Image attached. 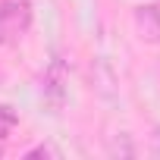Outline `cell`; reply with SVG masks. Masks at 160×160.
I'll use <instances>...</instances> for the list:
<instances>
[{
	"label": "cell",
	"mask_w": 160,
	"mask_h": 160,
	"mask_svg": "<svg viewBox=\"0 0 160 160\" xmlns=\"http://www.w3.org/2000/svg\"><path fill=\"white\" fill-rule=\"evenodd\" d=\"M151 151L160 157V126H157V129H154V135H151Z\"/></svg>",
	"instance_id": "6"
},
{
	"label": "cell",
	"mask_w": 160,
	"mask_h": 160,
	"mask_svg": "<svg viewBox=\"0 0 160 160\" xmlns=\"http://www.w3.org/2000/svg\"><path fill=\"white\" fill-rule=\"evenodd\" d=\"M66 85H69V72H66L63 60L53 57V60L47 63V69H44V94H47L53 104H60V101L66 98Z\"/></svg>",
	"instance_id": "3"
},
{
	"label": "cell",
	"mask_w": 160,
	"mask_h": 160,
	"mask_svg": "<svg viewBox=\"0 0 160 160\" xmlns=\"http://www.w3.org/2000/svg\"><path fill=\"white\" fill-rule=\"evenodd\" d=\"M16 122H19L16 110H13L10 104H0V138H7V135L16 129Z\"/></svg>",
	"instance_id": "4"
},
{
	"label": "cell",
	"mask_w": 160,
	"mask_h": 160,
	"mask_svg": "<svg viewBox=\"0 0 160 160\" xmlns=\"http://www.w3.org/2000/svg\"><path fill=\"white\" fill-rule=\"evenodd\" d=\"M7 154V138H0V157Z\"/></svg>",
	"instance_id": "7"
},
{
	"label": "cell",
	"mask_w": 160,
	"mask_h": 160,
	"mask_svg": "<svg viewBox=\"0 0 160 160\" xmlns=\"http://www.w3.org/2000/svg\"><path fill=\"white\" fill-rule=\"evenodd\" d=\"M132 19H135L138 35H141L148 44H160V0L135 7V10H132Z\"/></svg>",
	"instance_id": "2"
},
{
	"label": "cell",
	"mask_w": 160,
	"mask_h": 160,
	"mask_svg": "<svg viewBox=\"0 0 160 160\" xmlns=\"http://www.w3.org/2000/svg\"><path fill=\"white\" fill-rule=\"evenodd\" d=\"M35 10L28 0H0V44L19 41L32 28Z\"/></svg>",
	"instance_id": "1"
},
{
	"label": "cell",
	"mask_w": 160,
	"mask_h": 160,
	"mask_svg": "<svg viewBox=\"0 0 160 160\" xmlns=\"http://www.w3.org/2000/svg\"><path fill=\"white\" fill-rule=\"evenodd\" d=\"M25 157H28V160H35V157H53V160H60L63 154H60V148H53V144H38V148H32Z\"/></svg>",
	"instance_id": "5"
}]
</instances>
